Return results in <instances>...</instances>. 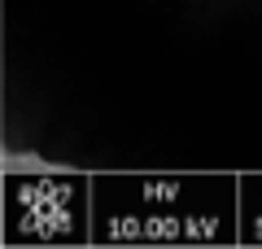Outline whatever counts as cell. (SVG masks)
Here are the masks:
<instances>
[{
  "mask_svg": "<svg viewBox=\"0 0 262 249\" xmlns=\"http://www.w3.org/2000/svg\"><path fill=\"white\" fill-rule=\"evenodd\" d=\"M241 240L262 245V175H241Z\"/></svg>",
  "mask_w": 262,
  "mask_h": 249,
  "instance_id": "3957f363",
  "label": "cell"
},
{
  "mask_svg": "<svg viewBox=\"0 0 262 249\" xmlns=\"http://www.w3.org/2000/svg\"><path fill=\"white\" fill-rule=\"evenodd\" d=\"M96 245H236L241 179L232 175H96Z\"/></svg>",
  "mask_w": 262,
  "mask_h": 249,
  "instance_id": "6da1fadb",
  "label": "cell"
},
{
  "mask_svg": "<svg viewBox=\"0 0 262 249\" xmlns=\"http://www.w3.org/2000/svg\"><path fill=\"white\" fill-rule=\"evenodd\" d=\"M79 245L92 240V179L31 175L5 179V245Z\"/></svg>",
  "mask_w": 262,
  "mask_h": 249,
  "instance_id": "7a4b0ae2",
  "label": "cell"
}]
</instances>
